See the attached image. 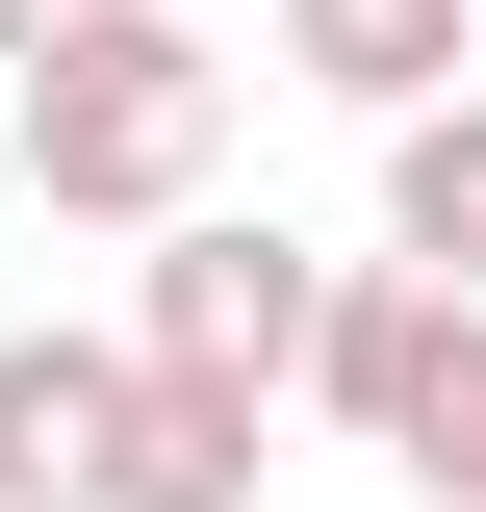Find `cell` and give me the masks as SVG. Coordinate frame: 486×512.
I'll list each match as a JSON object with an SVG mask.
<instances>
[{"label": "cell", "mask_w": 486, "mask_h": 512, "mask_svg": "<svg viewBox=\"0 0 486 512\" xmlns=\"http://www.w3.org/2000/svg\"><path fill=\"white\" fill-rule=\"evenodd\" d=\"M205 154H231V52H205L180 0L103 26V52H26V205L52 231H180Z\"/></svg>", "instance_id": "1"}, {"label": "cell", "mask_w": 486, "mask_h": 512, "mask_svg": "<svg viewBox=\"0 0 486 512\" xmlns=\"http://www.w3.org/2000/svg\"><path fill=\"white\" fill-rule=\"evenodd\" d=\"M307 308H333V256L256 231V205L128 231V359H180V384H256V410H282V384H307Z\"/></svg>", "instance_id": "2"}, {"label": "cell", "mask_w": 486, "mask_h": 512, "mask_svg": "<svg viewBox=\"0 0 486 512\" xmlns=\"http://www.w3.org/2000/svg\"><path fill=\"white\" fill-rule=\"evenodd\" d=\"M128 461V333H0V512H103Z\"/></svg>", "instance_id": "3"}, {"label": "cell", "mask_w": 486, "mask_h": 512, "mask_svg": "<svg viewBox=\"0 0 486 512\" xmlns=\"http://www.w3.org/2000/svg\"><path fill=\"white\" fill-rule=\"evenodd\" d=\"M282 77L359 103V128H410V103H461V0H282Z\"/></svg>", "instance_id": "4"}, {"label": "cell", "mask_w": 486, "mask_h": 512, "mask_svg": "<svg viewBox=\"0 0 486 512\" xmlns=\"http://www.w3.org/2000/svg\"><path fill=\"white\" fill-rule=\"evenodd\" d=\"M103 512H256V384L128 359V461H103Z\"/></svg>", "instance_id": "5"}, {"label": "cell", "mask_w": 486, "mask_h": 512, "mask_svg": "<svg viewBox=\"0 0 486 512\" xmlns=\"http://www.w3.org/2000/svg\"><path fill=\"white\" fill-rule=\"evenodd\" d=\"M384 256L486 308V77H461V103H410V128H384Z\"/></svg>", "instance_id": "6"}, {"label": "cell", "mask_w": 486, "mask_h": 512, "mask_svg": "<svg viewBox=\"0 0 486 512\" xmlns=\"http://www.w3.org/2000/svg\"><path fill=\"white\" fill-rule=\"evenodd\" d=\"M103 26H154V0H0V77L26 52H103Z\"/></svg>", "instance_id": "7"}, {"label": "cell", "mask_w": 486, "mask_h": 512, "mask_svg": "<svg viewBox=\"0 0 486 512\" xmlns=\"http://www.w3.org/2000/svg\"><path fill=\"white\" fill-rule=\"evenodd\" d=\"M461 77H486V0H461Z\"/></svg>", "instance_id": "8"}, {"label": "cell", "mask_w": 486, "mask_h": 512, "mask_svg": "<svg viewBox=\"0 0 486 512\" xmlns=\"http://www.w3.org/2000/svg\"><path fill=\"white\" fill-rule=\"evenodd\" d=\"M461 512H486V487H461Z\"/></svg>", "instance_id": "9"}]
</instances>
